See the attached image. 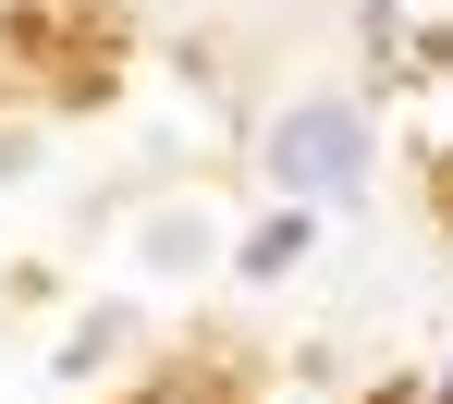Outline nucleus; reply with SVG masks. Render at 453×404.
I'll return each mask as SVG.
<instances>
[{"label":"nucleus","instance_id":"2","mask_svg":"<svg viewBox=\"0 0 453 404\" xmlns=\"http://www.w3.org/2000/svg\"><path fill=\"white\" fill-rule=\"evenodd\" d=\"M306 245H319V221H306V209H282V221H270V233L245 245V270H257V282H270V270H295Z\"/></svg>","mask_w":453,"mask_h":404},{"label":"nucleus","instance_id":"1","mask_svg":"<svg viewBox=\"0 0 453 404\" xmlns=\"http://www.w3.org/2000/svg\"><path fill=\"white\" fill-rule=\"evenodd\" d=\"M356 172H368V123H356L343 98L270 123V184H282V196H331V184H356Z\"/></svg>","mask_w":453,"mask_h":404},{"label":"nucleus","instance_id":"3","mask_svg":"<svg viewBox=\"0 0 453 404\" xmlns=\"http://www.w3.org/2000/svg\"><path fill=\"white\" fill-rule=\"evenodd\" d=\"M441 404H453V380H441Z\"/></svg>","mask_w":453,"mask_h":404}]
</instances>
